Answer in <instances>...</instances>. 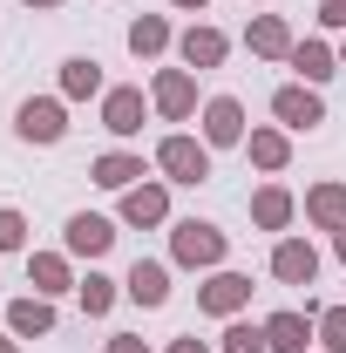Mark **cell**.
<instances>
[{
  "label": "cell",
  "mask_w": 346,
  "mask_h": 353,
  "mask_svg": "<svg viewBox=\"0 0 346 353\" xmlns=\"http://www.w3.org/2000/svg\"><path fill=\"white\" fill-rule=\"evenodd\" d=\"M224 259H231V238L211 218H170V265H183V272H217Z\"/></svg>",
  "instance_id": "obj_1"
},
{
  "label": "cell",
  "mask_w": 346,
  "mask_h": 353,
  "mask_svg": "<svg viewBox=\"0 0 346 353\" xmlns=\"http://www.w3.org/2000/svg\"><path fill=\"white\" fill-rule=\"evenodd\" d=\"M150 163H156L163 183H183V190H190V183H211V143H204V136L170 130L163 143H156V157H150Z\"/></svg>",
  "instance_id": "obj_2"
},
{
  "label": "cell",
  "mask_w": 346,
  "mask_h": 353,
  "mask_svg": "<svg viewBox=\"0 0 346 353\" xmlns=\"http://www.w3.org/2000/svg\"><path fill=\"white\" fill-rule=\"evenodd\" d=\"M14 136L34 143V150H54V143L68 136V102H61V95H28V102L14 109Z\"/></svg>",
  "instance_id": "obj_3"
},
{
  "label": "cell",
  "mask_w": 346,
  "mask_h": 353,
  "mask_svg": "<svg viewBox=\"0 0 346 353\" xmlns=\"http://www.w3.org/2000/svg\"><path fill=\"white\" fill-rule=\"evenodd\" d=\"M272 123H278V130H292V136L319 130V123H326V95H319L312 82H285L278 95H272Z\"/></svg>",
  "instance_id": "obj_4"
},
{
  "label": "cell",
  "mask_w": 346,
  "mask_h": 353,
  "mask_svg": "<svg viewBox=\"0 0 346 353\" xmlns=\"http://www.w3.org/2000/svg\"><path fill=\"white\" fill-rule=\"evenodd\" d=\"M245 306H252V279L231 272V265H217L211 279L197 285V312H211V319H238Z\"/></svg>",
  "instance_id": "obj_5"
},
{
  "label": "cell",
  "mask_w": 346,
  "mask_h": 353,
  "mask_svg": "<svg viewBox=\"0 0 346 353\" xmlns=\"http://www.w3.org/2000/svg\"><path fill=\"white\" fill-rule=\"evenodd\" d=\"M150 109H156L163 123H190V116H197V75H190V68H156Z\"/></svg>",
  "instance_id": "obj_6"
},
{
  "label": "cell",
  "mask_w": 346,
  "mask_h": 353,
  "mask_svg": "<svg viewBox=\"0 0 346 353\" xmlns=\"http://www.w3.org/2000/svg\"><path fill=\"white\" fill-rule=\"evenodd\" d=\"M109 245H116V218H102V211H75V218L61 224V252L68 259H109Z\"/></svg>",
  "instance_id": "obj_7"
},
{
  "label": "cell",
  "mask_w": 346,
  "mask_h": 353,
  "mask_svg": "<svg viewBox=\"0 0 346 353\" xmlns=\"http://www.w3.org/2000/svg\"><path fill=\"white\" fill-rule=\"evenodd\" d=\"M265 347H272V353H312V347H319V306L272 312V319H265Z\"/></svg>",
  "instance_id": "obj_8"
},
{
  "label": "cell",
  "mask_w": 346,
  "mask_h": 353,
  "mask_svg": "<svg viewBox=\"0 0 346 353\" xmlns=\"http://www.w3.org/2000/svg\"><path fill=\"white\" fill-rule=\"evenodd\" d=\"M123 224H136V231H156V224H170V183L163 176H143L136 190H123V211H116Z\"/></svg>",
  "instance_id": "obj_9"
},
{
  "label": "cell",
  "mask_w": 346,
  "mask_h": 353,
  "mask_svg": "<svg viewBox=\"0 0 346 353\" xmlns=\"http://www.w3.org/2000/svg\"><path fill=\"white\" fill-rule=\"evenodd\" d=\"M123 299L143 312L170 306V259H136L130 272H123Z\"/></svg>",
  "instance_id": "obj_10"
},
{
  "label": "cell",
  "mask_w": 346,
  "mask_h": 353,
  "mask_svg": "<svg viewBox=\"0 0 346 353\" xmlns=\"http://www.w3.org/2000/svg\"><path fill=\"white\" fill-rule=\"evenodd\" d=\"M224 54H231V34L211 28V21H190V28L176 34V61L197 68V75H204V68H224Z\"/></svg>",
  "instance_id": "obj_11"
},
{
  "label": "cell",
  "mask_w": 346,
  "mask_h": 353,
  "mask_svg": "<svg viewBox=\"0 0 346 353\" xmlns=\"http://www.w3.org/2000/svg\"><path fill=\"white\" fill-rule=\"evenodd\" d=\"M197 123H204V143H211V150H231V143H245V102H238V95H211V102H204V109H197Z\"/></svg>",
  "instance_id": "obj_12"
},
{
  "label": "cell",
  "mask_w": 346,
  "mask_h": 353,
  "mask_svg": "<svg viewBox=\"0 0 346 353\" xmlns=\"http://www.w3.org/2000/svg\"><path fill=\"white\" fill-rule=\"evenodd\" d=\"M143 123H150V95H143V88H109V95H102V130L109 136L130 143V136H143Z\"/></svg>",
  "instance_id": "obj_13"
},
{
  "label": "cell",
  "mask_w": 346,
  "mask_h": 353,
  "mask_svg": "<svg viewBox=\"0 0 346 353\" xmlns=\"http://www.w3.org/2000/svg\"><path fill=\"white\" fill-rule=\"evenodd\" d=\"M272 279H278V285H312V279H319L312 238H278V245H272Z\"/></svg>",
  "instance_id": "obj_14"
},
{
  "label": "cell",
  "mask_w": 346,
  "mask_h": 353,
  "mask_svg": "<svg viewBox=\"0 0 346 353\" xmlns=\"http://www.w3.org/2000/svg\"><path fill=\"white\" fill-rule=\"evenodd\" d=\"M28 285H34L41 299H61V292H75L82 279H75V259H68V252H28Z\"/></svg>",
  "instance_id": "obj_15"
},
{
  "label": "cell",
  "mask_w": 346,
  "mask_h": 353,
  "mask_svg": "<svg viewBox=\"0 0 346 353\" xmlns=\"http://www.w3.org/2000/svg\"><path fill=\"white\" fill-rule=\"evenodd\" d=\"M245 48H252L258 61H292L299 34H292V21H285V14H258V21L245 28Z\"/></svg>",
  "instance_id": "obj_16"
},
{
  "label": "cell",
  "mask_w": 346,
  "mask_h": 353,
  "mask_svg": "<svg viewBox=\"0 0 346 353\" xmlns=\"http://www.w3.org/2000/svg\"><path fill=\"white\" fill-rule=\"evenodd\" d=\"M245 157H252V170L278 176L285 163H292V130H278V123H258V130L245 136Z\"/></svg>",
  "instance_id": "obj_17"
},
{
  "label": "cell",
  "mask_w": 346,
  "mask_h": 353,
  "mask_svg": "<svg viewBox=\"0 0 346 353\" xmlns=\"http://www.w3.org/2000/svg\"><path fill=\"white\" fill-rule=\"evenodd\" d=\"M88 176H95L102 190H116V197H123V190H136V183L150 176V163H143L136 150H102V157L88 163Z\"/></svg>",
  "instance_id": "obj_18"
},
{
  "label": "cell",
  "mask_w": 346,
  "mask_h": 353,
  "mask_svg": "<svg viewBox=\"0 0 346 353\" xmlns=\"http://www.w3.org/2000/svg\"><path fill=\"white\" fill-rule=\"evenodd\" d=\"M292 218H299V197L285 183H258L252 190V224L258 231H292Z\"/></svg>",
  "instance_id": "obj_19"
},
{
  "label": "cell",
  "mask_w": 346,
  "mask_h": 353,
  "mask_svg": "<svg viewBox=\"0 0 346 353\" xmlns=\"http://www.w3.org/2000/svg\"><path fill=\"white\" fill-rule=\"evenodd\" d=\"M305 224L312 231H346V183L340 176H326V183L305 190Z\"/></svg>",
  "instance_id": "obj_20"
},
{
  "label": "cell",
  "mask_w": 346,
  "mask_h": 353,
  "mask_svg": "<svg viewBox=\"0 0 346 353\" xmlns=\"http://www.w3.org/2000/svg\"><path fill=\"white\" fill-rule=\"evenodd\" d=\"M109 82H102V61L95 54H68L61 61V102H102Z\"/></svg>",
  "instance_id": "obj_21"
},
{
  "label": "cell",
  "mask_w": 346,
  "mask_h": 353,
  "mask_svg": "<svg viewBox=\"0 0 346 353\" xmlns=\"http://www.w3.org/2000/svg\"><path fill=\"white\" fill-rule=\"evenodd\" d=\"M7 333H14V340H48V333H54V299H41V292L14 299V306H7Z\"/></svg>",
  "instance_id": "obj_22"
},
{
  "label": "cell",
  "mask_w": 346,
  "mask_h": 353,
  "mask_svg": "<svg viewBox=\"0 0 346 353\" xmlns=\"http://www.w3.org/2000/svg\"><path fill=\"white\" fill-rule=\"evenodd\" d=\"M285 68H292L299 82L326 88V82H333V75H340V54H333V48H326V41H319V34H312V41H299V48H292V61H285Z\"/></svg>",
  "instance_id": "obj_23"
},
{
  "label": "cell",
  "mask_w": 346,
  "mask_h": 353,
  "mask_svg": "<svg viewBox=\"0 0 346 353\" xmlns=\"http://www.w3.org/2000/svg\"><path fill=\"white\" fill-rule=\"evenodd\" d=\"M170 48H176V34H170L163 14H136L130 21V54L136 61H156V54H170Z\"/></svg>",
  "instance_id": "obj_24"
},
{
  "label": "cell",
  "mask_w": 346,
  "mask_h": 353,
  "mask_svg": "<svg viewBox=\"0 0 346 353\" xmlns=\"http://www.w3.org/2000/svg\"><path fill=\"white\" fill-rule=\"evenodd\" d=\"M75 299H82L88 319H109V312H116V299H123V279H109V272H95V265H88L82 285H75Z\"/></svg>",
  "instance_id": "obj_25"
},
{
  "label": "cell",
  "mask_w": 346,
  "mask_h": 353,
  "mask_svg": "<svg viewBox=\"0 0 346 353\" xmlns=\"http://www.w3.org/2000/svg\"><path fill=\"white\" fill-rule=\"evenodd\" d=\"M224 353H272L265 347V319H224Z\"/></svg>",
  "instance_id": "obj_26"
},
{
  "label": "cell",
  "mask_w": 346,
  "mask_h": 353,
  "mask_svg": "<svg viewBox=\"0 0 346 353\" xmlns=\"http://www.w3.org/2000/svg\"><path fill=\"white\" fill-rule=\"evenodd\" d=\"M319 353H346V306H319Z\"/></svg>",
  "instance_id": "obj_27"
},
{
  "label": "cell",
  "mask_w": 346,
  "mask_h": 353,
  "mask_svg": "<svg viewBox=\"0 0 346 353\" xmlns=\"http://www.w3.org/2000/svg\"><path fill=\"white\" fill-rule=\"evenodd\" d=\"M0 252H28V218L14 204H0Z\"/></svg>",
  "instance_id": "obj_28"
},
{
  "label": "cell",
  "mask_w": 346,
  "mask_h": 353,
  "mask_svg": "<svg viewBox=\"0 0 346 353\" xmlns=\"http://www.w3.org/2000/svg\"><path fill=\"white\" fill-rule=\"evenodd\" d=\"M102 353H156V347H150L143 333H109V347H102Z\"/></svg>",
  "instance_id": "obj_29"
},
{
  "label": "cell",
  "mask_w": 346,
  "mask_h": 353,
  "mask_svg": "<svg viewBox=\"0 0 346 353\" xmlns=\"http://www.w3.org/2000/svg\"><path fill=\"white\" fill-rule=\"evenodd\" d=\"M319 28H340L346 34V0H319Z\"/></svg>",
  "instance_id": "obj_30"
},
{
  "label": "cell",
  "mask_w": 346,
  "mask_h": 353,
  "mask_svg": "<svg viewBox=\"0 0 346 353\" xmlns=\"http://www.w3.org/2000/svg\"><path fill=\"white\" fill-rule=\"evenodd\" d=\"M170 353H211V340H197V333H183V340H170Z\"/></svg>",
  "instance_id": "obj_31"
},
{
  "label": "cell",
  "mask_w": 346,
  "mask_h": 353,
  "mask_svg": "<svg viewBox=\"0 0 346 353\" xmlns=\"http://www.w3.org/2000/svg\"><path fill=\"white\" fill-rule=\"evenodd\" d=\"M176 14H204V7H211V0H170Z\"/></svg>",
  "instance_id": "obj_32"
},
{
  "label": "cell",
  "mask_w": 346,
  "mask_h": 353,
  "mask_svg": "<svg viewBox=\"0 0 346 353\" xmlns=\"http://www.w3.org/2000/svg\"><path fill=\"white\" fill-rule=\"evenodd\" d=\"M21 7H41V14H54V7H61V0H21Z\"/></svg>",
  "instance_id": "obj_33"
},
{
  "label": "cell",
  "mask_w": 346,
  "mask_h": 353,
  "mask_svg": "<svg viewBox=\"0 0 346 353\" xmlns=\"http://www.w3.org/2000/svg\"><path fill=\"white\" fill-rule=\"evenodd\" d=\"M0 353H21V340H14V333H0Z\"/></svg>",
  "instance_id": "obj_34"
},
{
  "label": "cell",
  "mask_w": 346,
  "mask_h": 353,
  "mask_svg": "<svg viewBox=\"0 0 346 353\" xmlns=\"http://www.w3.org/2000/svg\"><path fill=\"white\" fill-rule=\"evenodd\" d=\"M333 252H340V265H346V231H333Z\"/></svg>",
  "instance_id": "obj_35"
},
{
  "label": "cell",
  "mask_w": 346,
  "mask_h": 353,
  "mask_svg": "<svg viewBox=\"0 0 346 353\" xmlns=\"http://www.w3.org/2000/svg\"><path fill=\"white\" fill-rule=\"evenodd\" d=\"M340 68H346V41H340Z\"/></svg>",
  "instance_id": "obj_36"
}]
</instances>
